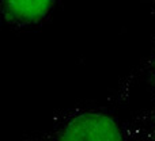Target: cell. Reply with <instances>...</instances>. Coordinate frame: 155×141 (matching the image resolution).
Listing matches in <instances>:
<instances>
[{"label": "cell", "mask_w": 155, "mask_h": 141, "mask_svg": "<svg viewBox=\"0 0 155 141\" xmlns=\"http://www.w3.org/2000/svg\"><path fill=\"white\" fill-rule=\"evenodd\" d=\"M143 2H144L146 4H147L148 7L151 8V11H153V14L155 15V0H143Z\"/></svg>", "instance_id": "cell-5"}, {"label": "cell", "mask_w": 155, "mask_h": 141, "mask_svg": "<svg viewBox=\"0 0 155 141\" xmlns=\"http://www.w3.org/2000/svg\"><path fill=\"white\" fill-rule=\"evenodd\" d=\"M26 141H128L123 121L97 104L78 103L53 114L44 129Z\"/></svg>", "instance_id": "cell-1"}, {"label": "cell", "mask_w": 155, "mask_h": 141, "mask_svg": "<svg viewBox=\"0 0 155 141\" xmlns=\"http://www.w3.org/2000/svg\"><path fill=\"white\" fill-rule=\"evenodd\" d=\"M142 75L148 91L151 103H155V30L151 38V46L147 57L142 64Z\"/></svg>", "instance_id": "cell-4"}, {"label": "cell", "mask_w": 155, "mask_h": 141, "mask_svg": "<svg viewBox=\"0 0 155 141\" xmlns=\"http://www.w3.org/2000/svg\"><path fill=\"white\" fill-rule=\"evenodd\" d=\"M128 141H155V103L123 122Z\"/></svg>", "instance_id": "cell-3"}, {"label": "cell", "mask_w": 155, "mask_h": 141, "mask_svg": "<svg viewBox=\"0 0 155 141\" xmlns=\"http://www.w3.org/2000/svg\"><path fill=\"white\" fill-rule=\"evenodd\" d=\"M57 0H0V19L14 30L41 27L51 19Z\"/></svg>", "instance_id": "cell-2"}]
</instances>
